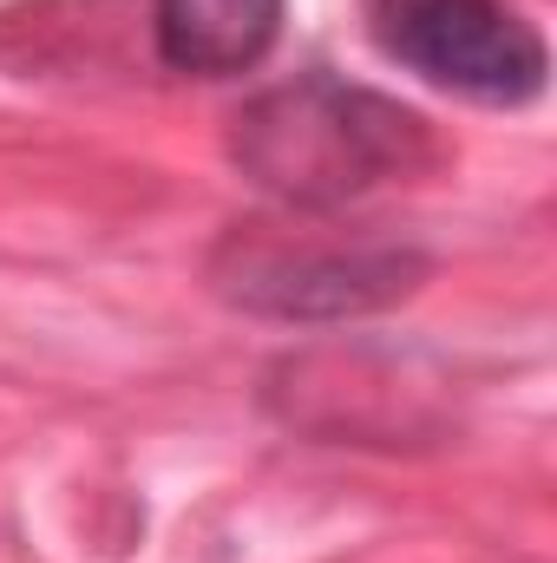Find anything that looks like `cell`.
I'll return each instance as SVG.
<instances>
[{"label":"cell","mask_w":557,"mask_h":563,"mask_svg":"<svg viewBox=\"0 0 557 563\" xmlns=\"http://www.w3.org/2000/svg\"><path fill=\"white\" fill-rule=\"evenodd\" d=\"M230 164L276 203L321 217L381 184L439 164V139L414 106L341 73H295L230 119Z\"/></svg>","instance_id":"cell-1"},{"label":"cell","mask_w":557,"mask_h":563,"mask_svg":"<svg viewBox=\"0 0 557 563\" xmlns=\"http://www.w3.org/2000/svg\"><path fill=\"white\" fill-rule=\"evenodd\" d=\"M426 250L387 236H315V230H230L210 256V282L223 301L270 321H354L407 301L426 282Z\"/></svg>","instance_id":"cell-2"},{"label":"cell","mask_w":557,"mask_h":563,"mask_svg":"<svg viewBox=\"0 0 557 563\" xmlns=\"http://www.w3.org/2000/svg\"><path fill=\"white\" fill-rule=\"evenodd\" d=\"M374 46L472 106H532L551 79L545 33L512 0H368Z\"/></svg>","instance_id":"cell-3"},{"label":"cell","mask_w":557,"mask_h":563,"mask_svg":"<svg viewBox=\"0 0 557 563\" xmlns=\"http://www.w3.org/2000/svg\"><path fill=\"white\" fill-rule=\"evenodd\" d=\"M288 0H151V40L171 73L237 79L270 59Z\"/></svg>","instance_id":"cell-4"}]
</instances>
